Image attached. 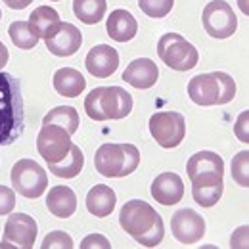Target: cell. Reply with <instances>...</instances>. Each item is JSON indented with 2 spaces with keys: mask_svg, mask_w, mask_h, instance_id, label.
<instances>
[{
  "mask_svg": "<svg viewBox=\"0 0 249 249\" xmlns=\"http://www.w3.org/2000/svg\"><path fill=\"white\" fill-rule=\"evenodd\" d=\"M248 165H249V152H240L232 159V178L240 184V186H249V177H248Z\"/></svg>",
  "mask_w": 249,
  "mask_h": 249,
  "instance_id": "obj_28",
  "label": "cell"
},
{
  "mask_svg": "<svg viewBox=\"0 0 249 249\" xmlns=\"http://www.w3.org/2000/svg\"><path fill=\"white\" fill-rule=\"evenodd\" d=\"M71 134L54 123H42V128L36 138V150L46 159V163H58L69 154L71 150Z\"/></svg>",
  "mask_w": 249,
  "mask_h": 249,
  "instance_id": "obj_10",
  "label": "cell"
},
{
  "mask_svg": "<svg viewBox=\"0 0 249 249\" xmlns=\"http://www.w3.org/2000/svg\"><path fill=\"white\" fill-rule=\"evenodd\" d=\"M119 224L128 236H132L144 248H156L165 236L161 215L142 199H130L124 203L119 215Z\"/></svg>",
  "mask_w": 249,
  "mask_h": 249,
  "instance_id": "obj_1",
  "label": "cell"
},
{
  "mask_svg": "<svg viewBox=\"0 0 249 249\" xmlns=\"http://www.w3.org/2000/svg\"><path fill=\"white\" fill-rule=\"evenodd\" d=\"M248 119H249V113L244 111L240 117H238V123H236V134H238V140L242 142H249V134H248Z\"/></svg>",
  "mask_w": 249,
  "mask_h": 249,
  "instance_id": "obj_33",
  "label": "cell"
},
{
  "mask_svg": "<svg viewBox=\"0 0 249 249\" xmlns=\"http://www.w3.org/2000/svg\"><path fill=\"white\" fill-rule=\"evenodd\" d=\"M54 89H56V92L65 98H77L87 89V81L77 69L62 67L54 73Z\"/></svg>",
  "mask_w": 249,
  "mask_h": 249,
  "instance_id": "obj_22",
  "label": "cell"
},
{
  "mask_svg": "<svg viewBox=\"0 0 249 249\" xmlns=\"http://www.w3.org/2000/svg\"><path fill=\"white\" fill-rule=\"evenodd\" d=\"M188 96L197 106H224L234 100L236 83L222 71L196 75L188 83Z\"/></svg>",
  "mask_w": 249,
  "mask_h": 249,
  "instance_id": "obj_4",
  "label": "cell"
},
{
  "mask_svg": "<svg viewBox=\"0 0 249 249\" xmlns=\"http://www.w3.org/2000/svg\"><path fill=\"white\" fill-rule=\"evenodd\" d=\"M171 230L180 244L192 246L205 236V220L194 209H180L171 218Z\"/></svg>",
  "mask_w": 249,
  "mask_h": 249,
  "instance_id": "obj_13",
  "label": "cell"
},
{
  "mask_svg": "<svg viewBox=\"0 0 249 249\" xmlns=\"http://www.w3.org/2000/svg\"><path fill=\"white\" fill-rule=\"evenodd\" d=\"M44 42H46V48H48L54 56L67 58V56H73V54L81 48V44H83V35H81V31H79L75 25H71V23H62L58 33H56L52 38L44 40Z\"/></svg>",
  "mask_w": 249,
  "mask_h": 249,
  "instance_id": "obj_17",
  "label": "cell"
},
{
  "mask_svg": "<svg viewBox=\"0 0 249 249\" xmlns=\"http://www.w3.org/2000/svg\"><path fill=\"white\" fill-rule=\"evenodd\" d=\"M85 109L94 121H117L132 111V96L121 87H98L89 92Z\"/></svg>",
  "mask_w": 249,
  "mask_h": 249,
  "instance_id": "obj_3",
  "label": "cell"
},
{
  "mask_svg": "<svg viewBox=\"0 0 249 249\" xmlns=\"http://www.w3.org/2000/svg\"><path fill=\"white\" fill-rule=\"evenodd\" d=\"M106 10H107V0H73L75 16L87 25L100 23L106 16Z\"/></svg>",
  "mask_w": 249,
  "mask_h": 249,
  "instance_id": "obj_24",
  "label": "cell"
},
{
  "mask_svg": "<svg viewBox=\"0 0 249 249\" xmlns=\"http://www.w3.org/2000/svg\"><path fill=\"white\" fill-rule=\"evenodd\" d=\"M152 196L161 205H175L184 197V182L177 173H161L154 178Z\"/></svg>",
  "mask_w": 249,
  "mask_h": 249,
  "instance_id": "obj_15",
  "label": "cell"
},
{
  "mask_svg": "<svg viewBox=\"0 0 249 249\" xmlns=\"http://www.w3.org/2000/svg\"><path fill=\"white\" fill-rule=\"evenodd\" d=\"M31 2L33 0H4V4L10 6V8H14V10H23V8H27Z\"/></svg>",
  "mask_w": 249,
  "mask_h": 249,
  "instance_id": "obj_34",
  "label": "cell"
},
{
  "mask_svg": "<svg viewBox=\"0 0 249 249\" xmlns=\"http://www.w3.org/2000/svg\"><path fill=\"white\" fill-rule=\"evenodd\" d=\"M186 173L192 186L220 184L224 178V161L215 152H197L188 159Z\"/></svg>",
  "mask_w": 249,
  "mask_h": 249,
  "instance_id": "obj_9",
  "label": "cell"
},
{
  "mask_svg": "<svg viewBox=\"0 0 249 249\" xmlns=\"http://www.w3.org/2000/svg\"><path fill=\"white\" fill-rule=\"evenodd\" d=\"M42 123L60 124V126H63L69 134H75L81 121H79V113H77L75 107H71V106H58V107H54L50 113H46V117H44Z\"/></svg>",
  "mask_w": 249,
  "mask_h": 249,
  "instance_id": "obj_25",
  "label": "cell"
},
{
  "mask_svg": "<svg viewBox=\"0 0 249 249\" xmlns=\"http://www.w3.org/2000/svg\"><path fill=\"white\" fill-rule=\"evenodd\" d=\"M10 38H12V42L18 46V48H21V50H33L35 46H36V42H38V35L35 33V29L31 27V23L29 21H14L12 25H10Z\"/></svg>",
  "mask_w": 249,
  "mask_h": 249,
  "instance_id": "obj_26",
  "label": "cell"
},
{
  "mask_svg": "<svg viewBox=\"0 0 249 249\" xmlns=\"http://www.w3.org/2000/svg\"><path fill=\"white\" fill-rule=\"evenodd\" d=\"M0 19H2V12H0Z\"/></svg>",
  "mask_w": 249,
  "mask_h": 249,
  "instance_id": "obj_37",
  "label": "cell"
},
{
  "mask_svg": "<svg viewBox=\"0 0 249 249\" xmlns=\"http://www.w3.org/2000/svg\"><path fill=\"white\" fill-rule=\"evenodd\" d=\"M106 31L117 42H128V40H132L136 36L138 23H136L134 16L128 10H113L107 16Z\"/></svg>",
  "mask_w": 249,
  "mask_h": 249,
  "instance_id": "obj_18",
  "label": "cell"
},
{
  "mask_svg": "<svg viewBox=\"0 0 249 249\" xmlns=\"http://www.w3.org/2000/svg\"><path fill=\"white\" fill-rule=\"evenodd\" d=\"M85 65L89 69V73L98 79H106L109 75H113L119 67V54L113 46L107 44H98L92 46L87 54Z\"/></svg>",
  "mask_w": 249,
  "mask_h": 249,
  "instance_id": "obj_14",
  "label": "cell"
},
{
  "mask_svg": "<svg viewBox=\"0 0 249 249\" xmlns=\"http://www.w3.org/2000/svg\"><path fill=\"white\" fill-rule=\"evenodd\" d=\"M29 23H31V27L35 29V33L40 38H44V40L52 38L58 33L60 25H62L58 12L54 8H50V6H38L31 14Z\"/></svg>",
  "mask_w": 249,
  "mask_h": 249,
  "instance_id": "obj_21",
  "label": "cell"
},
{
  "mask_svg": "<svg viewBox=\"0 0 249 249\" xmlns=\"http://www.w3.org/2000/svg\"><path fill=\"white\" fill-rule=\"evenodd\" d=\"M46 207L58 218H69L77 211V196L69 186H54L46 196Z\"/></svg>",
  "mask_w": 249,
  "mask_h": 249,
  "instance_id": "obj_19",
  "label": "cell"
},
{
  "mask_svg": "<svg viewBox=\"0 0 249 249\" xmlns=\"http://www.w3.org/2000/svg\"><path fill=\"white\" fill-rule=\"evenodd\" d=\"M157 56L175 71H190L197 65L199 54L192 42L178 33H165L157 42Z\"/></svg>",
  "mask_w": 249,
  "mask_h": 249,
  "instance_id": "obj_6",
  "label": "cell"
},
{
  "mask_svg": "<svg viewBox=\"0 0 249 249\" xmlns=\"http://www.w3.org/2000/svg\"><path fill=\"white\" fill-rule=\"evenodd\" d=\"M10 178H12L14 190L18 194H21L23 197H29V199L40 197L48 186L46 171L33 159H19L12 167Z\"/></svg>",
  "mask_w": 249,
  "mask_h": 249,
  "instance_id": "obj_7",
  "label": "cell"
},
{
  "mask_svg": "<svg viewBox=\"0 0 249 249\" xmlns=\"http://www.w3.org/2000/svg\"><path fill=\"white\" fill-rule=\"evenodd\" d=\"M157 77H159V69L150 58H138V60L128 63L126 69L123 71L124 83H128L130 87L140 89V90L152 89L157 83Z\"/></svg>",
  "mask_w": 249,
  "mask_h": 249,
  "instance_id": "obj_16",
  "label": "cell"
},
{
  "mask_svg": "<svg viewBox=\"0 0 249 249\" xmlns=\"http://www.w3.org/2000/svg\"><path fill=\"white\" fill-rule=\"evenodd\" d=\"M140 152L132 144H102L96 150L94 167L102 177L121 178L138 169Z\"/></svg>",
  "mask_w": 249,
  "mask_h": 249,
  "instance_id": "obj_5",
  "label": "cell"
},
{
  "mask_svg": "<svg viewBox=\"0 0 249 249\" xmlns=\"http://www.w3.org/2000/svg\"><path fill=\"white\" fill-rule=\"evenodd\" d=\"M83 165H85V156H83L81 148L71 144L69 154L58 163H48V169L52 175H56L60 178H75L83 171Z\"/></svg>",
  "mask_w": 249,
  "mask_h": 249,
  "instance_id": "obj_23",
  "label": "cell"
},
{
  "mask_svg": "<svg viewBox=\"0 0 249 249\" xmlns=\"http://www.w3.org/2000/svg\"><path fill=\"white\" fill-rule=\"evenodd\" d=\"M115 201L117 196L111 188L106 184H96L87 196V209L98 218L109 217L115 209Z\"/></svg>",
  "mask_w": 249,
  "mask_h": 249,
  "instance_id": "obj_20",
  "label": "cell"
},
{
  "mask_svg": "<svg viewBox=\"0 0 249 249\" xmlns=\"http://www.w3.org/2000/svg\"><path fill=\"white\" fill-rule=\"evenodd\" d=\"M71 248H75L71 236L62 232V230L50 232V234L42 240V249H71Z\"/></svg>",
  "mask_w": 249,
  "mask_h": 249,
  "instance_id": "obj_30",
  "label": "cell"
},
{
  "mask_svg": "<svg viewBox=\"0 0 249 249\" xmlns=\"http://www.w3.org/2000/svg\"><path fill=\"white\" fill-rule=\"evenodd\" d=\"M81 249H90V248H102V249H109L111 248V244L104 238V236H100V234H90V236H87L83 242H81Z\"/></svg>",
  "mask_w": 249,
  "mask_h": 249,
  "instance_id": "obj_32",
  "label": "cell"
},
{
  "mask_svg": "<svg viewBox=\"0 0 249 249\" xmlns=\"http://www.w3.org/2000/svg\"><path fill=\"white\" fill-rule=\"evenodd\" d=\"M56 2H58V0H56Z\"/></svg>",
  "mask_w": 249,
  "mask_h": 249,
  "instance_id": "obj_38",
  "label": "cell"
},
{
  "mask_svg": "<svg viewBox=\"0 0 249 249\" xmlns=\"http://www.w3.org/2000/svg\"><path fill=\"white\" fill-rule=\"evenodd\" d=\"M16 207V192L8 186H0V217L10 215Z\"/></svg>",
  "mask_w": 249,
  "mask_h": 249,
  "instance_id": "obj_31",
  "label": "cell"
},
{
  "mask_svg": "<svg viewBox=\"0 0 249 249\" xmlns=\"http://www.w3.org/2000/svg\"><path fill=\"white\" fill-rule=\"evenodd\" d=\"M8 58H10V54H8V48L2 44V40H0V69L8 63Z\"/></svg>",
  "mask_w": 249,
  "mask_h": 249,
  "instance_id": "obj_35",
  "label": "cell"
},
{
  "mask_svg": "<svg viewBox=\"0 0 249 249\" xmlns=\"http://www.w3.org/2000/svg\"><path fill=\"white\" fill-rule=\"evenodd\" d=\"M150 132L161 148H177L186 136V121L178 111H157L150 119Z\"/></svg>",
  "mask_w": 249,
  "mask_h": 249,
  "instance_id": "obj_8",
  "label": "cell"
},
{
  "mask_svg": "<svg viewBox=\"0 0 249 249\" xmlns=\"http://www.w3.org/2000/svg\"><path fill=\"white\" fill-rule=\"evenodd\" d=\"M175 0H138L142 12L150 18H165L173 10Z\"/></svg>",
  "mask_w": 249,
  "mask_h": 249,
  "instance_id": "obj_29",
  "label": "cell"
},
{
  "mask_svg": "<svg viewBox=\"0 0 249 249\" xmlns=\"http://www.w3.org/2000/svg\"><path fill=\"white\" fill-rule=\"evenodd\" d=\"M25 126L21 83L12 73L0 71V146L14 144Z\"/></svg>",
  "mask_w": 249,
  "mask_h": 249,
  "instance_id": "obj_2",
  "label": "cell"
},
{
  "mask_svg": "<svg viewBox=\"0 0 249 249\" xmlns=\"http://www.w3.org/2000/svg\"><path fill=\"white\" fill-rule=\"evenodd\" d=\"M222 190H224L222 182L209 184V186H192V196H194V201L199 203L201 207H213L215 203H218Z\"/></svg>",
  "mask_w": 249,
  "mask_h": 249,
  "instance_id": "obj_27",
  "label": "cell"
},
{
  "mask_svg": "<svg viewBox=\"0 0 249 249\" xmlns=\"http://www.w3.org/2000/svg\"><path fill=\"white\" fill-rule=\"evenodd\" d=\"M238 2H240L242 12H244V14H248V0H238Z\"/></svg>",
  "mask_w": 249,
  "mask_h": 249,
  "instance_id": "obj_36",
  "label": "cell"
},
{
  "mask_svg": "<svg viewBox=\"0 0 249 249\" xmlns=\"http://www.w3.org/2000/svg\"><path fill=\"white\" fill-rule=\"evenodd\" d=\"M36 222L35 218L25 215V213H16L6 220L4 226V238L0 242V249L6 248H21V249H31L36 242Z\"/></svg>",
  "mask_w": 249,
  "mask_h": 249,
  "instance_id": "obj_12",
  "label": "cell"
},
{
  "mask_svg": "<svg viewBox=\"0 0 249 249\" xmlns=\"http://www.w3.org/2000/svg\"><path fill=\"white\" fill-rule=\"evenodd\" d=\"M203 27L213 38H228L238 29V19L224 0H211L203 10Z\"/></svg>",
  "mask_w": 249,
  "mask_h": 249,
  "instance_id": "obj_11",
  "label": "cell"
}]
</instances>
